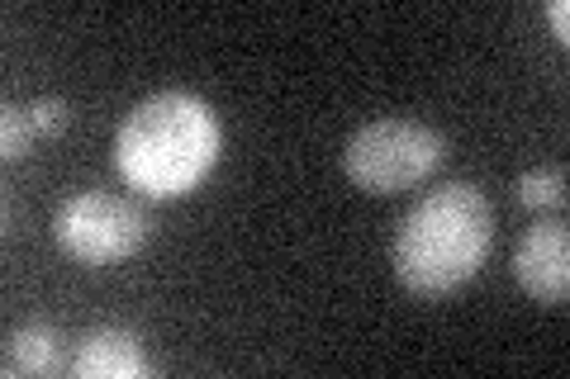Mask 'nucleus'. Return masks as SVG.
<instances>
[{"instance_id":"1","label":"nucleus","mask_w":570,"mask_h":379,"mask_svg":"<svg viewBox=\"0 0 570 379\" xmlns=\"http://www.w3.org/2000/svg\"><path fill=\"white\" fill-rule=\"evenodd\" d=\"M494 242V205L471 180H448L409 205L395 228V276L414 295H448L466 285L490 257Z\"/></svg>"},{"instance_id":"2","label":"nucleus","mask_w":570,"mask_h":379,"mask_svg":"<svg viewBox=\"0 0 570 379\" xmlns=\"http://www.w3.org/2000/svg\"><path fill=\"white\" fill-rule=\"evenodd\" d=\"M119 176L153 200L195 190L219 161V119L190 90H157L138 100L115 138Z\"/></svg>"},{"instance_id":"3","label":"nucleus","mask_w":570,"mask_h":379,"mask_svg":"<svg viewBox=\"0 0 570 379\" xmlns=\"http://www.w3.org/2000/svg\"><path fill=\"white\" fill-rule=\"evenodd\" d=\"M448 161V138L423 119L385 114L362 123L347 148H343V171L352 186H362L366 195H395L414 190Z\"/></svg>"},{"instance_id":"4","label":"nucleus","mask_w":570,"mask_h":379,"mask_svg":"<svg viewBox=\"0 0 570 379\" xmlns=\"http://www.w3.org/2000/svg\"><path fill=\"white\" fill-rule=\"evenodd\" d=\"M52 232L71 257L91 261V266H110L142 251L153 232L148 209L129 195H110V190H77L67 195L52 213Z\"/></svg>"},{"instance_id":"5","label":"nucleus","mask_w":570,"mask_h":379,"mask_svg":"<svg viewBox=\"0 0 570 379\" xmlns=\"http://www.w3.org/2000/svg\"><path fill=\"white\" fill-rule=\"evenodd\" d=\"M513 276L538 303H566L570 295V232L561 219H538L513 247Z\"/></svg>"},{"instance_id":"6","label":"nucleus","mask_w":570,"mask_h":379,"mask_svg":"<svg viewBox=\"0 0 570 379\" xmlns=\"http://www.w3.org/2000/svg\"><path fill=\"white\" fill-rule=\"evenodd\" d=\"M71 375L77 379H138V375H148V356H142L138 332L96 328L81 341L77 360H71Z\"/></svg>"},{"instance_id":"7","label":"nucleus","mask_w":570,"mask_h":379,"mask_svg":"<svg viewBox=\"0 0 570 379\" xmlns=\"http://www.w3.org/2000/svg\"><path fill=\"white\" fill-rule=\"evenodd\" d=\"M0 370H6L10 379L58 370V332H52L48 322H24V328H14L10 341H6V366Z\"/></svg>"},{"instance_id":"8","label":"nucleus","mask_w":570,"mask_h":379,"mask_svg":"<svg viewBox=\"0 0 570 379\" xmlns=\"http://www.w3.org/2000/svg\"><path fill=\"white\" fill-rule=\"evenodd\" d=\"M519 200L528 209H561L566 205V167H532L519 176Z\"/></svg>"},{"instance_id":"9","label":"nucleus","mask_w":570,"mask_h":379,"mask_svg":"<svg viewBox=\"0 0 570 379\" xmlns=\"http://www.w3.org/2000/svg\"><path fill=\"white\" fill-rule=\"evenodd\" d=\"M29 148H33V129L24 119V104L6 100V110H0V157L20 161V157H29Z\"/></svg>"},{"instance_id":"10","label":"nucleus","mask_w":570,"mask_h":379,"mask_svg":"<svg viewBox=\"0 0 570 379\" xmlns=\"http://www.w3.org/2000/svg\"><path fill=\"white\" fill-rule=\"evenodd\" d=\"M24 119H29L33 138H58V133H67V123H71V104L62 96H39V100L24 104Z\"/></svg>"},{"instance_id":"11","label":"nucleus","mask_w":570,"mask_h":379,"mask_svg":"<svg viewBox=\"0 0 570 379\" xmlns=\"http://www.w3.org/2000/svg\"><path fill=\"white\" fill-rule=\"evenodd\" d=\"M547 20L557 24V39L566 43V39H570V6H566V0H551V6H547Z\"/></svg>"}]
</instances>
